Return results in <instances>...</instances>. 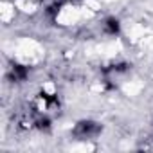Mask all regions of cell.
Returning <instances> with one entry per match:
<instances>
[{
	"label": "cell",
	"instance_id": "cell-1",
	"mask_svg": "<svg viewBox=\"0 0 153 153\" xmlns=\"http://www.w3.org/2000/svg\"><path fill=\"white\" fill-rule=\"evenodd\" d=\"M103 131V126L97 123V121H92V119H83V121H78L72 128V135L78 137V139H94L97 135H101Z\"/></svg>",
	"mask_w": 153,
	"mask_h": 153
},
{
	"label": "cell",
	"instance_id": "cell-4",
	"mask_svg": "<svg viewBox=\"0 0 153 153\" xmlns=\"http://www.w3.org/2000/svg\"><path fill=\"white\" fill-rule=\"evenodd\" d=\"M51 119L47 117V115H42V117H38L36 121H34V128L36 130H40V131H49L51 130Z\"/></svg>",
	"mask_w": 153,
	"mask_h": 153
},
{
	"label": "cell",
	"instance_id": "cell-3",
	"mask_svg": "<svg viewBox=\"0 0 153 153\" xmlns=\"http://www.w3.org/2000/svg\"><path fill=\"white\" fill-rule=\"evenodd\" d=\"M103 29H105V33L106 34H112V36H115V34H119L121 33V22L117 20V18H106L105 20V24H103Z\"/></svg>",
	"mask_w": 153,
	"mask_h": 153
},
{
	"label": "cell",
	"instance_id": "cell-2",
	"mask_svg": "<svg viewBox=\"0 0 153 153\" xmlns=\"http://www.w3.org/2000/svg\"><path fill=\"white\" fill-rule=\"evenodd\" d=\"M27 76H29V68L25 65H20V63H13L11 65V78L15 81H25L27 79Z\"/></svg>",
	"mask_w": 153,
	"mask_h": 153
}]
</instances>
